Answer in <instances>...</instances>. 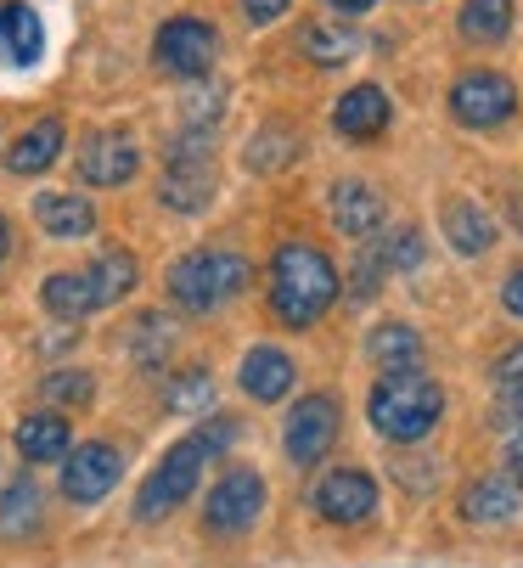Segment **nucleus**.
<instances>
[{
  "mask_svg": "<svg viewBox=\"0 0 523 568\" xmlns=\"http://www.w3.org/2000/svg\"><path fill=\"white\" fill-rule=\"evenodd\" d=\"M46 399L51 405H84V399H91V372H57V377H46Z\"/></svg>",
  "mask_w": 523,
  "mask_h": 568,
  "instance_id": "33",
  "label": "nucleus"
},
{
  "mask_svg": "<svg viewBox=\"0 0 523 568\" xmlns=\"http://www.w3.org/2000/svg\"><path fill=\"white\" fill-rule=\"evenodd\" d=\"M209 462H214V450L203 445V434H187L181 445H169L163 462H158V467L147 473V484H141L135 518H141V524H158V518H169L181 501H192V490H198V478H203Z\"/></svg>",
  "mask_w": 523,
  "mask_h": 568,
  "instance_id": "4",
  "label": "nucleus"
},
{
  "mask_svg": "<svg viewBox=\"0 0 523 568\" xmlns=\"http://www.w3.org/2000/svg\"><path fill=\"white\" fill-rule=\"evenodd\" d=\"M130 349H135V361L147 372H158L169 361V349H174V327H169L163 315H141L135 327H130Z\"/></svg>",
  "mask_w": 523,
  "mask_h": 568,
  "instance_id": "28",
  "label": "nucleus"
},
{
  "mask_svg": "<svg viewBox=\"0 0 523 568\" xmlns=\"http://www.w3.org/2000/svg\"><path fill=\"white\" fill-rule=\"evenodd\" d=\"M7 248H12V225H7V214H0V260H7Z\"/></svg>",
  "mask_w": 523,
  "mask_h": 568,
  "instance_id": "39",
  "label": "nucleus"
},
{
  "mask_svg": "<svg viewBox=\"0 0 523 568\" xmlns=\"http://www.w3.org/2000/svg\"><path fill=\"white\" fill-rule=\"evenodd\" d=\"M332 220L343 236H372L383 225V197L366 181H338L332 186Z\"/></svg>",
  "mask_w": 523,
  "mask_h": 568,
  "instance_id": "18",
  "label": "nucleus"
},
{
  "mask_svg": "<svg viewBox=\"0 0 523 568\" xmlns=\"http://www.w3.org/2000/svg\"><path fill=\"white\" fill-rule=\"evenodd\" d=\"M209 399H214V377L209 372H181L169 388H163V405L174 417H192V412H209Z\"/></svg>",
  "mask_w": 523,
  "mask_h": 568,
  "instance_id": "29",
  "label": "nucleus"
},
{
  "mask_svg": "<svg viewBox=\"0 0 523 568\" xmlns=\"http://www.w3.org/2000/svg\"><path fill=\"white\" fill-rule=\"evenodd\" d=\"M338 304V271L315 242H282L271 260V310L288 327H315Z\"/></svg>",
  "mask_w": 523,
  "mask_h": 568,
  "instance_id": "1",
  "label": "nucleus"
},
{
  "mask_svg": "<svg viewBox=\"0 0 523 568\" xmlns=\"http://www.w3.org/2000/svg\"><path fill=\"white\" fill-rule=\"evenodd\" d=\"M40 51H46V29H40L34 7H23V0H0V62L29 68V62H40Z\"/></svg>",
  "mask_w": 523,
  "mask_h": 568,
  "instance_id": "13",
  "label": "nucleus"
},
{
  "mask_svg": "<svg viewBox=\"0 0 523 568\" xmlns=\"http://www.w3.org/2000/svg\"><path fill=\"white\" fill-rule=\"evenodd\" d=\"M242 287H248V260L242 254H225V248H198V254L169 265V298L181 304V310H192V315L220 310Z\"/></svg>",
  "mask_w": 523,
  "mask_h": 568,
  "instance_id": "3",
  "label": "nucleus"
},
{
  "mask_svg": "<svg viewBox=\"0 0 523 568\" xmlns=\"http://www.w3.org/2000/svg\"><path fill=\"white\" fill-rule=\"evenodd\" d=\"M135 260L124 254V248H102L97 260H91V271H84V282H91V298H97V310H108V304H119L130 287H135Z\"/></svg>",
  "mask_w": 523,
  "mask_h": 568,
  "instance_id": "21",
  "label": "nucleus"
},
{
  "mask_svg": "<svg viewBox=\"0 0 523 568\" xmlns=\"http://www.w3.org/2000/svg\"><path fill=\"white\" fill-rule=\"evenodd\" d=\"M389 276V265H383V248L378 254H361V265H355V282H349V287H355V298L366 304L372 293H378V282Z\"/></svg>",
  "mask_w": 523,
  "mask_h": 568,
  "instance_id": "34",
  "label": "nucleus"
},
{
  "mask_svg": "<svg viewBox=\"0 0 523 568\" xmlns=\"http://www.w3.org/2000/svg\"><path fill=\"white\" fill-rule=\"evenodd\" d=\"M34 220H40V231H51L57 242H79V236L97 231L91 197H73V192H40V197H34Z\"/></svg>",
  "mask_w": 523,
  "mask_h": 568,
  "instance_id": "15",
  "label": "nucleus"
},
{
  "mask_svg": "<svg viewBox=\"0 0 523 568\" xmlns=\"http://www.w3.org/2000/svg\"><path fill=\"white\" fill-rule=\"evenodd\" d=\"M68 423H62V412H34V417H23L18 423V450L29 456V462H62L68 456Z\"/></svg>",
  "mask_w": 523,
  "mask_h": 568,
  "instance_id": "22",
  "label": "nucleus"
},
{
  "mask_svg": "<svg viewBox=\"0 0 523 568\" xmlns=\"http://www.w3.org/2000/svg\"><path fill=\"white\" fill-rule=\"evenodd\" d=\"M214 51H220V40H214V29L203 18H169L158 29V40H152L158 68L174 73V79H203L214 68Z\"/></svg>",
  "mask_w": 523,
  "mask_h": 568,
  "instance_id": "7",
  "label": "nucleus"
},
{
  "mask_svg": "<svg viewBox=\"0 0 523 568\" xmlns=\"http://www.w3.org/2000/svg\"><path fill=\"white\" fill-rule=\"evenodd\" d=\"M517 507H523V484L512 473H490V478L467 484V496H462V518L467 524H506Z\"/></svg>",
  "mask_w": 523,
  "mask_h": 568,
  "instance_id": "14",
  "label": "nucleus"
},
{
  "mask_svg": "<svg viewBox=\"0 0 523 568\" xmlns=\"http://www.w3.org/2000/svg\"><path fill=\"white\" fill-rule=\"evenodd\" d=\"M293 361L282 355V349H271V344H259V349H248V361H242V388L259 399V405H276V399H288L293 394Z\"/></svg>",
  "mask_w": 523,
  "mask_h": 568,
  "instance_id": "16",
  "label": "nucleus"
},
{
  "mask_svg": "<svg viewBox=\"0 0 523 568\" xmlns=\"http://www.w3.org/2000/svg\"><path fill=\"white\" fill-rule=\"evenodd\" d=\"M158 197H163L174 214H198V209H209V197H214V152H209V135H203V130H192V135L174 141L169 164H163V186H158Z\"/></svg>",
  "mask_w": 523,
  "mask_h": 568,
  "instance_id": "5",
  "label": "nucleus"
},
{
  "mask_svg": "<svg viewBox=\"0 0 523 568\" xmlns=\"http://www.w3.org/2000/svg\"><path fill=\"white\" fill-rule=\"evenodd\" d=\"M506 473H512V478L523 484V428H517V434L506 439Z\"/></svg>",
  "mask_w": 523,
  "mask_h": 568,
  "instance_id": "37",
  "label": "nucleus"
},
{
  "mask_svg": "<svg viewBox=\"0 0 523 568\" xmlns=\"http://www.w3.org/2000/svg\"><path fill=\"white\" fill-rule=\"evenodd\" d=\"M332 7H338V12L349 18V12H372V7H378V0H332Z\"/></svg>",
  "mask_w": 523,
  "mask_h": 568,
  "instance_id": "38",
  "label": "nucleus"
},
{
  "mask_svg": "<svg viewBox=\"0 0 523 568\" xmlns=\"http://www.w3.org/2000/svg\"><path fill=\"white\" fill-rule=\"evenodd\" d=\"M293 152H299V135L293 130H265V135L248 141V170H282Z\"/></svg>",
  "mask_w": 523,
  "mask_h": 568,
  "instance_id": "31",
  "label": "nucleus"
},
{
  "mask_svg": "<svg viewBox=\"0 0 523 568\" xmlns=\"http://www.w3.org/2000/svg\"><path fill=\"white\" fill-rule=\"evenodd\" d=\"M119 473H124V456L113 445L91 439V445H79V450L62 456V496L79 501V507H97L102 496H113Z\"/></svg>",
  "mask_w": 523,
  "mask_h": 568,
  "instance_id": "9",
  "label": "nucleus"
},
{
  "mask_svg": "<svg viewBox=\"0 0 523 568\" xmlns=\"http://www.w3.org/2000/svg\"><path fill=\"white\" fill-rule=\"evenodd\" d=\"M315 513L326 524H343V529H355L378 513V484L361 473V467H332L321 484H315Z\"/></svg>",
  "mask_w": 523,
  "mask_h": 568,
  "instance_id": "11",
  "label": "nucleus"
},
{
  "mask_svg": "<svg viewBox=\"0 0 523 568\" xmlns=\"http://www.w3.org/2000/svg\"><path fill=\"white\" fill-rule=\"evenodd\" d=\"M366 355H372L383 372H411V366L422 361V338H416V327H405V321H389V327H378V333L366 338Z\"/></svg>",
  "mask_w": 523,
  "mask_h": 568,
  "instance_id": "23",
  "label": "nucleus"
},
{
  "mask_svg": "<svg viewBox=\"0 0 523 568\" xmlns=\"http://www.w3.org/2000/svg\"><path fill=\"white\" fill-rule=\"evenodd\" d=\"M332 439H338V399L332 394H304L293 405V417H288V434H282L293 467H321Z\"/></svg>",
  "mask_w": 523,
  "mask_h": 568,
  "instance_id": "8",
  "label": "nucleus"
},
{
  "mask_svg": "<svg viewBox=\"0 0 523 568\" xmlns=\"http://www.w3.org/2000/svg\"><path fill=\"white\" fill-rule=\"evenodd\" d=\"M40 298H46V310H51L57 321H79V315H91V310H97L84 271H57V276H46Z\"/></svg>",
  "mask_w": 523,
  "mask_h": 568,
  "instance_id": "24",
  "label": "nucleus"
},
{
  "mask_svg": "<svg viewBox=\"0 0 523 568\" xmlns=\"http://www.w3.org/2000/svg\"><path fill=\"white\" fill-rule=\"evenodd\" d=\"M135 170H141V152L119 130H97L91 141L79 146V175L91 181V186H124Z\"/></svg>",
  "mask_w": 523,
  "mask_h": 568,
  "instance_id": "12",
  "label": "nucleus"
},
{
  "mask_svg": "<svg viewBox=\"0 0 523 568\" xmlns=\"http://www.w3.org/2000/svg\"><path fill=\"white\" fill-rule=\"evenodd\" d=\"M355 51H361V40H355V29H343V23H310L304 29V57L321 62V68H338Z\"/></svg>",
  "mask_w": 523,
  "mask_h": 568,
  "instance_id": "27",
  "label": "nucleus"
},
{
  "mask_svg": "<svg viewBox=\"0 0 523 568\" xmlns=\"http://www.w3.org/2000/svg\"><path fill=\"white\" fill-rule=\"evenodd\" d=\"M366 417H372V428L389 445H416V439L433 434V423L445 417V388L433 383V377H422L416 366L411 372H383L372 383Z\"/></svg>",
  "mask_w": 523,
  "mask_h": 568,
  "instance_id": "2",
  "label": "nucleus"
},
{
  "mask_svg": "<svg viewBox=\"0 0 523 568\" xmlns=\"http://www.w3.org/2000/svg\"><path fill=\"white\" fill-rule=\"evenodd\" d=\"M242 12H248V23H276L288 12V0H242Z\"/></svg>",
  "mask_w": 523,
  "mask_h": 568,
  "instance_id": "35",
  "label": "nucleus"
},
{
  "mask_svg": "<svg viewBox=\"0 0 523 568\" xmlns=\"http://www.w3.org/2000/svg\"><path fill=\"white\" fill-rule=\"evenodd\" d=\"M62 152V119H40L34 130H23L7 152V170L12 175H46Z\"/></svg>",
  "mask_w": 523,
  "mask_h": 568,
  "instance_id": "19",
  "label": "nucleus"
},
{
  "mask_svg": "<svg viewBox=\"0 0 523 568\" xmlns=\"http://www.w3.org/2000/svg\"><path fill=\"white\" fill-rule=\"evenodd\" d=\"M512 108H517L512 79H501V73H490V68L456 79V91H451V113H456L467 130H495V124L512 119Z\"/></svg>",
  "mask_w": 523,
  "mask_h": 568,
  "instance_id": "10",
  "label": "nucleus"
},
{
  "mask_svg": "<svg viewBox=\"0 0 523 568\" xmlns=\"http://www.w3.org/2000/svg\"><path fill=\"white\" fill-rule=\"evenodd\" d=\"M383 265L389 271H416L422 265V231L416 225H405L394 242H383Z\"/></svg>",
  "mask_w": 523,
  "mask_h": 568,
  "instance_id": "32",
  "label": "nucleus"
},
{
  "mask_svg": "<svg viewBox=\"0 0 523 568\" xmlns=\"http://www.w3.org/2000/svg\"><path fill=\"white\" fill-rule=\"evenodd\" d=\"M445 242L456 254H484L495 242V225H490V214L473 197H451L445 203Z\"/></svg>",
  "mask_w": 523,
  "mask_h": 568,
  "instance_id": "20",
  "label": "nucleus"
},
{
  "mask_svg": "<svg viewBox=\"0 0 523 568\" xmlns=\"http://www.w3.org/2000/svg\"><path fill=\"white\" fill-rule=\"evenodd\" d=\"M495 399H501V417H517L523 423V344H512L495 361Z\"/></svg>",
  "mask_w": 523,
  "mask_h": 568,
  "instance_id": "30",
  "label": "nucleus"
},
{
  "mask_svg": "<svg viewBox=\"0 0 523 568\" xmlns=\"http://www.w3.org/2000/svg\"><path fill=\"white\" fill-rule=\"evenodd\" d=\"M462 34L473 45H495L512 34V0H467L462 7Z\"/></svg>",
  "mask_w": 523,
  "mask_h": 568,
  "instance_id": "26",
  "label": "nucleus"
},
{
  "mask_svg": "<svg viewBox=\"0 0 523 568\" xmlns=\"http://www.w3.org/2000/svg\"><path fill=\"white\" fill-rule=\"evenodd\" d=\"M29 529H40V484L34 478H18L12 490L0 496V535L23 540Z\"/></svg>",
  "mask_w": 523,
  "mask_h": 568,
  "instance_id": "25",
  "label": "nucleus"
},
{
  "mask_svg": "<svg viewBox=\"0 0 523 568\" xmlns=\"http://www.w3.org/2000/svg\"><path fill=\"white\" fill-rule=\"evenodd\" d=\"M332 124H338V135H349V141H372V135H383V130H389V97H383L378 85H355V91H343V102H338Z\"/></svg>",
  "mask_w": 523,
  "mask_h": 568,
  "instance_id": "17",
  "label": "nucleus"
},
{
  "mask_svg": "<svg viewBox=\"0 0 523 568\" xmlns=\"http://www.w3.org/2000/svg\"><path fill=\"white\" fill-rule=\"evenodd\" d=\"M259 513H265V478H259L253 467H231L209 490L203 529L220 535V540H237V535H248L259 524Z\"/></svg>",
  "mask_w": 523,
  "mask_h": 568,
  "instance_id": "6",
  "label": "nucleus"
},
{
  "mask_svg": "<svg viewBox=\"0 0 523 568\" xmlns=\"http://www.w3.org/2000/svg\"><path fill=\"white\" fill-rule=\"evenodd\" d=\"M501 298H506V310H512V315L523 321V271H512V276H506V287H501Z\"/></svg>",
  "mask_w": 523,
  "mask_h": 568,
  "instance_id": "36",
  "label": "nucleus"
}]
</instances>
